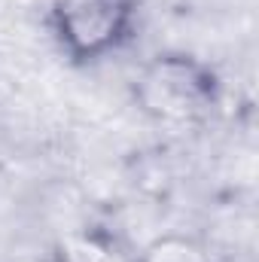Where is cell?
Listing matches in <instances>:
<instances>
[{
    "label": "cell",
    "instance_id": "1",
    "mask_svg": "<svg viewBox=\"0 0 259 262\" xmlns=\"http://www.w3.org/2000/svg\"><path fill=\"white\" fill-rule=\"evenodd\" d=\"M134 0H58L55 28L73 58H95L125 40Z\"/></svg>",
    "mask_w": 259,
    "mask_h": 262
},
{
    "label": "cell",
    "instance_id": "2",
    "mask_svg": "<svg viewBox=\"0 0 259 262\" xmlns=\"http://www.w3.org/2000/svg\"><path fill=\"white\" fill-rule=\"evenodd\" d=\"M207 95L210 82L204 70L183 58L159 61L143 79V101L162 116H186L189 110L204 104Z\"/></svg>",
    "mask_w": 259,
    "mask_h": 262
}]
</instances>
